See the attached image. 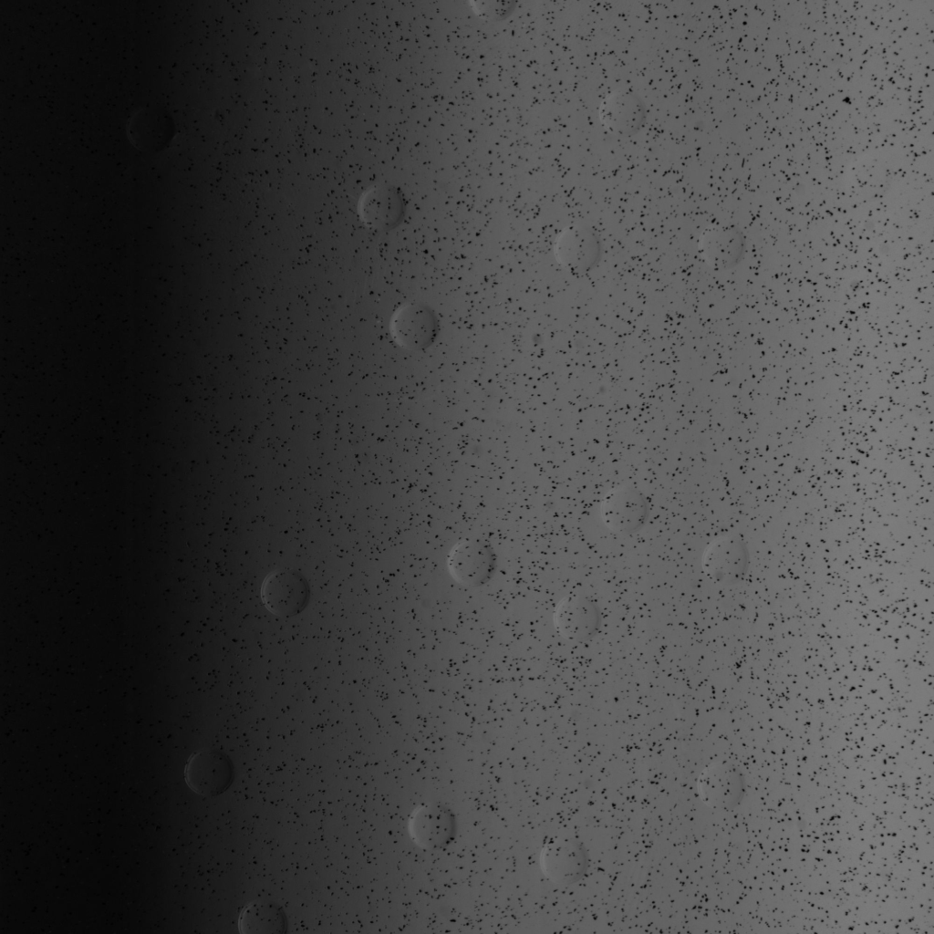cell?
<instances>
[{
  "instance_id": "5",
  "label": "cell",
  "mask_w": 934,
  "mask_h": 934,
  "mask_svg": "<svg viewBox=\"0 0 934 934\" xmlns=\"http://www.w3.org/2000/svg\"><path fill=\"white\" fill-rule=\"evenodd\" d=\"M555 255L560 265L574 275H585L597 265L602 255V244L590 226L566 227L555 243Z\"/></svg>"
},
{
  "instance_id": "6",
  "label": "cell",
  "mask_w": 934,
  "mask_h": 934,
  "mask_svg": "<svg viewBox=\"0 0 934 934\" xmlns=\"http://www.w3.org/2000/svg\"><path fill=\"white\" fill-rule=\"evenodd\" d=\"M744 544L734 536H721L711 542L701 557L705 576L716 584L730 586L739 582L747 568Z\"/></svg>"
},
{
  "instance_id": "17",
  "label": "cell",
  "mask_w": 934,
  "mask_h": 934,
  "mask_svg": "<svg viewBox=\"0 0 934 934\" xmlns=\"http://www.w3.org/2000/svg\"><path fill=\"white\" fill-rule=\"evenodd\" d=\"M478 9L484 15L492 17L502 16L506 14L511 6L510 2H481L478 3Z\"/></svg>"
},
{
  "instance_id": "15",
  "label": "cell",
  "mask_w": 934,
  "mask_h": 934,
  "mask_svg": "<svg viewBox=\"0 0 934 934\" xmlns=\"http://www.w3.org/2000/svg\"><path fill=\"white\" fill-rule=\"evenodd\" d=\"M734 239L732 231L722 226L707 227L700 235L699 253L711 267H726L733 257Z\"/></svg>"
},
{
  "instance_id": "8",
  "label": "cell",
  "mask_w": 934,
  "mask_h": 934,
  "mask_svg": "<svg viewBox=\"0 0 934 934\" xmlns=\"http://www.w3.org/2000/svg\"><path fill=\"white\" fill-rule=\"evenodd\" d=\"M391 332L403 348L420 350L429 347L438 332V319L426 305L412 303L403 306L394 316Z\"/></svg>"
},
{
  "instance_id": "13",
  "label": "cell",
  "mask_w": 934,
  "mask_h": 934,
  "mask_svg": "<svg viewBox=\"0 0 934 934\" xmlns=\"http://www.w3.org/2000/svg\"><path fill=\"white\" fill-rule=\"evenodd\" d=\"M700 800L712 809L730 806L737 794V779L733 770L721 763L707 765L697 780Z\"/></svg>"
},
{
  "instance_id": "4",
  "label": "cell",
  "mask_w": 934,
  "mask_h": 934,
  "mask_svg": "<svg viewBox=\"0 0 934 934\" xmlns=\"http://www.w3.org/2000/svg\"><path fill=\"white\" fill-rule=\"evenodd\" d=\"M554 623L564 638L576 643L592 639L601 626V613L597 603L585 595L565 597L556 606Z\"/></svg>"
},
{
  "instance_id": "12",
  "label": "cell",
  "mask_w": 934,
  "mask_h": 934,
  "mask_svg": "<svg viewBox=\"0 0 934 934\" xmlns=\"http://www.w3.org/2000/svg\"><path fill=\"white\" fill-rule=\"evenodd\" d=\"M404 211L405 202L401 192L389 185L371 188L361 197L358 205L362 221L370 228L380 231L396 227Z\"/></svg>"
},
{
  "instance_id": "1",
  "label": "cell",
  "mask_w": 934,
  "mask_h": 934,
  "mask_svg": "<svg viewBox=\"0 0 934 934\" xmlns=\"http://www.w3.org/2000/svg\"><path fill=\"white\" fill-rule=\"evenodd\" d=\"M604 524L613 533L630 534L640 530L649 515V505L642 493L629 486L609 491L600 504Z\"/></svg>"
},
{
  "instance_id": "16",
  "label": "cell",
  "mask_w": 934,
  "mask_h": 934,
  "mask_svg": "<svg viewBox=\"0 0 934 934\" xmlns=\"http://www.w3.org/2000/svg\"><path fill=\"white\" fill-rule=\"evenodd\" d=\"M168 119L158 111H145L135 117L131 124L132 139L137 140L138 147L154 149L162 145L168 139Z\"/></svg>"
},
{
  "instance_id": "2",
  "label": "cell",
  "mask_w": 934,
  "mask_h": 934,
  "mask_svg": "<svg viewBox=\"0 0 934 934\" xmlns=\"http://www.w3.org/2000/svg\"><path fill=\"white\" fill-rule=\"evenodd\" d=\"M234 777L233 765L222 752L203 749L193 752L184 769V779L189 787L204 796H214L224 792Z\"/></svg>"
},
{
  "instance_id": "7",
  "label": "cell",
  "mask_w": 934,
  "mask_h": 934,
  "mask_svg": "<svg viewBox=\"0 0 934 934\" xmlns=\"http://www.w3.org/2000/svg\"><path fill=\"white\" fill-rule=\"evenodd\" d=\"M308 597L306 580L294 570H277L269 574L261 587V598L265 607L279 617H290L302 611Z\"/></svg>"
},
{
  "instance_id": "3",
  "label": "cell",
  "mask_w": 934,
  "mask_h": 934,
  "mask_svg": "<svg viewBox=\"0 0 934 934\" xmlns=\"http://www.w3.org/2000/svg\"><path fill=\"white\" fill-rule=\"evenodd\" d=\"M540 865L550 881L558 885H570L585 875L588 857L586 848L576 839L555 837L543 847Z\"/></svg>"
},
{
  "instance_id": "10",
  "label": "cell",
  "mask_w": 934,
  "mask_h": 934,
  "mask_svg": "<svg viewBox=\"0 0 934 934\" xmlns=\"http://www.w3.org/2000/svg\"><path fill=\"white\" fill-rule=\"evenodd\" d=\"M448 565L453 577L460 583L478 586L486 582L495 565L494 555L486 544L479 540H467L458 544L451 552Z\"/></svg>"
},
{
  "instance_id": "11",
  "label": "cell",
  "mask_w": 934,
  "mask_h": 934,
  "mask_svg": "<svg viewBox=\"0 0 934 934\" xmlns=\"http://www.w3.org/2000/svg\"><path fill=\"white\" fill-rule=\"evenodd\" d=\"M599 117L602 125L611 133L632 135L646 119V107L634 92L616 90L601 102Z\"/></svg>"
},
{
  "instance_id": "9",
  "label": "cell",
  "mask_w": 934,
  "mask_h": 934,
  "mask_svg": "<svg viewBox=\"0 0 934 934\" xmlns=\"http://www.w3.org/2000/svg\"><path fill=\"white\" fill-rule=\"evenodd\" d=\"M455 829L451 812L439 804H421L411 814L409 832L417 846L424 849H438L453 837Z\"/></svg>"
},
{
  "instance_id": "14",
  "label": "cell",
  "mask_w": 934,
  "mask_h": 934,
  "mask_svg": "<svg viewBox=\"0 0 934 934\" xmlns=\"http://www.w3.org/2000/svg\"><path fill=\"white\" fill-rule=\"evenodd\" d=\"M239 929L244 934L284 933L286 920L283 910L269 901H254L242 910Z\"/></svg>"
}]
</instances>
